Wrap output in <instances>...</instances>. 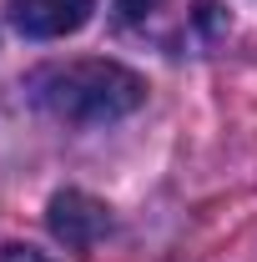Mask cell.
Instances as JSON below:
<instances>
[{"instance_id": "1", "label": "cell", "mask_w": 257, "mask_h": 262, "mask_svg": "<svg viewBox=\"0 0 257 262\" xmlns=\"http://www.w3.org/2000/svg\"><path fill=\"white\" fill-rule=\"evenodd\" d=\"M26 96L61 126H111L146 101V81L116 61H51L26 76Z\"/></svg>"}, {"instance_id": "2", "label": "cell", "mask_w": 257, "mask_h": 262, "mask_svg": "<svg viewBox=\"0 0 257 262\" xmlns=\"http://www.w3.org/2000/svg\"><path fill=\"white\" fill-rule=\"evenodd\" d=\"M116 26L166 56H202L227 31L222 0H111Z\"/></svg>"}, {"instance_id": "3", "label": "cell", "mask_w": 257, "mask_h": 262, "mask_svg": "<svg viewBox=\"0 0 257 262\" xmlns=\"http://www.w3.org/2000/svg\"><path fill=\"white\" fill-rule=\"evenodd\" d=\"M91 5L96 0H5V15L31 40H56V35L81 31L91 20Z\"/></svg>"}, {"instance_id": "4", "label": "cell", "mask_w": 257, "mask_h": 262, "mask_svg": "<svg viewBox=\"0 0 257 262\" xmlns=\"http://www.w3.org/2000/svg\"><path fill=\"white\" fill-rule=\"evenodd\" d=\"M51 232L66 247H96L111 232V212H106V202L86 192H56L51 196Z\"/></svg>"}, {"instance_id": "5", "label": "cell", "mask_w": 257, "mask_h": 262, "mask_svg": "<svg viewBox=\"0 0 257 262\" xmlns=\"http://www.w3.org/2000/svg\"><path fill=\"white\" fill-rule=\"evenodd\" d=\"M0 262H56V257L31 247V242H10V247H0Z\"/></svg>"}]
</instances>
